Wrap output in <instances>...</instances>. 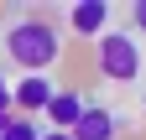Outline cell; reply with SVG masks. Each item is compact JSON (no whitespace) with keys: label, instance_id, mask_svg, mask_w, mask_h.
Returning <instances> with one entry per match:
<instances>
[{"label":"cell","instance_id":"cell-1","mask_svg":"<svg viewBox=\"0 0 146 140\" xmlns=\"http://www.w3.org/2000/svg\"><path fill=\"white\" fill-rule=\"evenodd\" d=\"M0 52H5L16 67H26V73H47V67L63 57V37H58V26H52V21H42V16H26V21L5 26Z\"/></svg>","mask_w":146,"mask_h":140},{"label":"cell","instance_id":"cell-2","mask_svg":"<svg viewBox=\"0 0 146 140\" xmlns=\"http://www.w3.org/2000/svg\"><path fill=\"white\" fill-rule=\"evenodd\" d=\"M99 78H110V83L141 78V42L131 31H104L99 37Z\"/></svg>","mask_w":146,"mask_h":140},{"label":"cell","instance_id":"cell-3","mask_svg":"<svg viewBox=\"0 0 146 140\" xmlns=\"http://www.w3.org/2000/svg\"><path fill=\"white\" fill-rule=\"evenodd\" d=\"M52 94H58V83L42 78V73H26V78H16L11 83V104H16V114H42Z\"/></svg>","mask_w":146,"mask_h":140},{"label":"cell","instance_id":"cell-4","mask_svg":"<svg viewBox=\"0 0 146 140\" xmlns=\"http://www.w3.org/2000/svg\"><path fill=\"white\" fill-rule=\"evenodd\" d=\"M68 135H73V140H115V135H120V119H115V109L84 99V114H78V125H73Z\"/></svg>","mask_w":146,"mask_h":140},{"label":"cell","instance_id":"cell-5","mask_svg":"<svg viewBox=\"0 0 146 140\" xmlns=\"http://www.w3.org/2000/svg\"><path fill=\"white\" fill-rule=\"evenodd\" d=\"M68 26L73 31H78V37H104V31H110V5H104V0H84V5H73L68 10Z\"/></svg>","mask_w":146,"mask_h":140},{"label":"cell","instance_id":"cell-6","mask_svg":"<svg viewBox=\"0 0 146 140\" xmlns=\"http://www.w3.org/2000/svg\"><path fill=\"white\" fill-rule=\"evenodd\" d=\"M78 114H84V99L73 94V88H58L52 104L42 109V119H52V130H73V125H78Z\"/></svg>","mask_w":146,"mask_h":140},{"label":"cell","instance_id":"cell-7","mask_svg":"<svg viewBox=\"0 0 146 140\" xmlns=\"http://www.w3.org/2000/svg\"><path fill=\"white\" fill-rule=\"evenodd\" d=\"M0 140H42V130H36L31 119H21V114H16V119H5V130H0Z\"/></svg>","mask_w":146,"mask_h":140},{"label":"cell","instance_id":"cell-8","mask_svg":"<svg viewBox=\"0 0 146 140\" xmlns=\"http://www.w3.org/2000/svg\"><path fill=\"white\" fill-rule=\"evenodd\" d=\"M131 21H136V31L146 37V0H131Z\"/></svg>","mask_w":146,"mask_h":140},{"label":"cell","instance_id":"cell-9","mask_svg":"<svg viewBox=\"0 0 146 140\" xmlns=\"http://www.w3.org/2000/svg\"><path fill=\"white\" fill-rule=\"evenodd\" d=\"M11 109H16V104H11V78L0 73V114H11Z\"/></svg>","mask_w":146,"mask_h":140},{"label":"cell","instance_id":"cell-10","mask_svg":"<svg viewBox=\"0 0 146 140\" xmlns=\"http://www.w3.org/2000/svg\"><path fill=\"white\" fill-rule=\"evenodd\" d=\"M42 140H73L68 130H42Z\"/></svg>","mask_w":146,"mask_h":140}]
</instances>
